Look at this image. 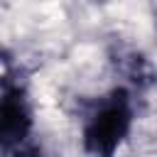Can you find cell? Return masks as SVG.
<instances>
[{"label": "cell", "mask_w": 157, "mask_h": 157, "mask_svg": "<svg viewBox=\"0 0 157 157\" xmlns=\"http://www.w3.org/2000/svg\"><path fill=\"white\" fill-rule=\"evenodd\" d=\"M34 137V110L29 93L20 78H12L10 71L2 76V98H0V145L5 157H42Z\"/></svg>", "instance_id": "obj_2"}, {"label": "cell", "mask_w": 157, "mask_h": 157, "mask_svg": "<svg viewBox=\"0 0 157 157\" xmlns=\"http://www.w3.org/2000/svg\"><path fill=\"white\" fill-rule=\"evenodd\" d=\"M135 123V103L125 86L98 96L81 120V145L88 157H115Z\"/></svg>", "instance_id": "obj_1"}]
</instances>
